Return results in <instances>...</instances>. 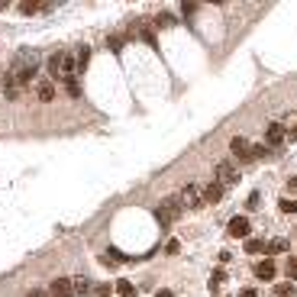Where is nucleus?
<instances>
[{
    "label": "nucleus",
    "mask_w": 297,
    "mask_h": 297,
    "mask_svg": "<svg viewBox=\"0 0 297 297\" xmlns=\"http://www.w3.org/2000/svg\"><path fill=\"white\" fill-rule=\"evenodd\" d=\"M49 297H74V291H71V278H58V281H52Z\"/></svg>",
    "instance_id": "0eeeda50"
},
{
    "label": "nucleus",
    "mask_w": 297,
    "mask_h": 297,
    "mask_svg": "<svg viewBox=\"0 0 297 297\" xmlns=\"http://www.w3.org/2000/svg\"><path fill=\"white\" fill-rule=\"evenodd\" d=\"M255 278H262V281H272V278H275V262H272V259L259 262V265H255Z\"/></svg>",
    "instance_id": "9d476101"
},
{
    "label": "nucleus",
    "mask_w": 297,
    "mask_h": 297,
    "mask_svg": "<svg viewBox=\"0 0 297 297\" xmlns=\"http://www.w3.org/2000/svg\"><path fill=\"white\" fill-rule=\"evenodd\" d=\"M71 291L74 294H87V291H91V281H87V278H71Z\"/></svg>",
    "instance_id": "4468645a"
},
{
    "label": "nucleus",
    "mask_w": 297,
    "mask_h": 297,
    "mask_svg": "<svg viewBox=\"0 0 297 297\" xmlns=\"http://www.w3.org/2000/svg\"><path fill=\"white\" fill-rule=\"evenodd\" d=\"M120 262H123V259H120V252H116V249H110V252L103 255V265H120Z\"/></svg>",
    "instance_id": "6ab92c4d"
},
{
    "label": "nucleus",
    "mask_w": 297,
    "mask_h": 297,
    "mask_svg": "<svg viewBox=\"0 0 297 297\" xmlns=\"http://www.w3.org/2000/svg\"><path fill=\"white\" fill-rule=\"evenodd\" d=\"M36 94H39V100H42V103H52V100H55V87L49 84V81H45V84H39Z\"/></svg>",
    "instance_id": "9b49d317"
},
{
    "label": "nucleus",
    "mask_w": 297,
    "mask_h": 297,
    "mask_svg": "<svg viewBox=\"0 0 297 297\" xmlns=\"http://www.w3.org/2000/svg\"><path fill=\"white\" fill-rule=\"evenodd\" d=\"M158 297H171V291H158Z\"/></svg>",
    "instance_id": "cd10ccee"
},
{
    "label": "nucleus",
    "mask_w": 297,
    "mask_h": 297,
    "mask_svg": "<svg viewBox=\"0 0 297 297\" xmlns=\"http://www.w3.org/2000/svg\"><path fill=\"white\" fill-rule=\"evenodd\" d=\"M288 278L297 281V255H291V259H288Z\"/></svg>",
    "instance_id": "412c9836"
},
{
    "label": "nucleus",
    "mask_w": 297,
    "mask_h": 297,
    "mask_svg": "<svg viewBox=\"0 0 297 297\" xmlns=\"http://www.w3.org/2000/svg\"><path fill=\"white\" fill-rule=\"evenodd\" d=\"M158 26H175V16H168V13H165V16H158Z\"/></svg>",
    "instance_id": "b1692460"
},
{
    "label": "nucleus",
    "mask_w": 297,
    "mask_h": 297,
    "mask_svg": "<svg viewBox=\"0 0 297 297\" xmlns=\"http://www.w3.org/2000/svg\"><path fill=\"white\" fill-rule=\"evenodd\" d=\"M68 94H71V97H78V94H81V87H78V81H74V78H68Z\"/></svg>",
    "instance_id": "4be33fe9"
},
{
    "label": "nucleus",
    "mask_w": 297,
    "mask_h": 297,
    "mask_svg": "<svg viewBox=\"0 0 297 297\" xmlns=\"http://www.w3.org/2000/svg\"><path fill=\"white\" fill-rule=\"evenodd\" d=\"M226 233H230L233 239H249V220L246 217H233L230 226H226Z\"/></svg>",
    "instance_id": "39448f33"
},
{
    "label": "nucleus",
    "mask_w": 297,
    "mask_h": 297,
    "mask_svg": "<svg viewBox=\"0 0 297 297\" xmlns=\"http://www.w3.org/2000/svg\"><path fill=\"white\" fill-rule=\"evenodd\" d=\"M285 126H281V123H272V126L265 129V142L268 146H281V142H285Z\"/></svg>",
    "instance_id": "6e6552de"
},
{
    "label": "nucleus",
    "mask_w": 297,
    "mask_h": 297,
    "mask_svg": "<svg viewBox=\"0 0 297 297\" xmlns=\"http://www.w3.org/2000/svg\"><path fill=\"white\" fill-rule=\"evenodd\" d=\"M3 91H6V97H10V100L19 94V84H16V78H13L10 71H6V78H3Z\"/></svg>",
    "instance_id": "f8f14e48"
},
{
    "label": "nucleus",
    "mask_w": 297,
    "mask_h": 297,
    "mask_svg": "<svg viewBox=\"0 0 297 297\" xmlns=\"http://www.w3.org/2000/svg\"><path fill=\"white\" fill-rule=\"evenodd\" d=\"M178 204H181V207H188V210H197V207H204L200 188H197V184H188V188L181 191V197H178Z\"/></svg>",
    "instance_id": "7ed1b4c3"
},
{
    "label": "nucleus",
    "mask_w": 297,
    "mask_h": 297,
    "mask_svg": "<svg viewBox=\"0 0 297 297\" xmlns=\"http://www.w3.org/2000/svg\"><path fill=\"white\" fill-rule=\"evenodd\" d=\"M272 297H297V294H294V285H291V281H285V285H275Z\"/></svg>",
    "instance_id": "ddd939ff"
},
{
    "label": "nucleus",
    "mask_w": 297,
    "mask_h": 297,
    "mask_svg": "<svg viewBox=\"0 0 297 297\" xmlns=\"http://www.w3.org/2000/svg\"><path fill=\"white\" fill-rule=\"evenodd\" d=\"M288 188H291L294 194H297V178H291V181H288Z\"/></svg>",
    "instance_id": "a878e982"
},
{
    "label": "nucleus",
    "mask_w": 297,
    "mask_h": 297,
    "mask_svg": "<svg viewBox=\"0 0 297 297\" xmlns=\"http://www.w3.org/2000/svg\"><path fill=\"white\" fill-rule=\"evenodd\" d=\"M200 197H204V204H220V197H223V188L213 181V184H207V188L200 191Z\"/></svg>",
    "instance_id": "1a4fd4ad"
},
{
    "label": "nucleus",
    "mask_w": 297,
    "mask_h": 297,
    "mask_svg": "<svg viewBox=\"0 0 297 297\" xmlns=\"http://www.w3.org/2000/svg\"><path fill=\"white\" fill-rule=\"evenodd\" d=\"M281 210H285V213H297V200L285 197V200H281Z\"/></svg>",
    "instance_id": "aec40b11"
},
{
    "label": "nucleus",
    "mask_w": 297,
    "mask_h": 297,
    "mask_svg": "<svg viewBox=\"0 0 297 297\" xmlns=\"http://www.w3.org/2000/svg\"><path fill=\"white\" fill-rule=\"evenodd\" d=\"M94 294H97V297H107V294H110V285H97V288H94Z\"/></svg>",
    "instance_id": "5701e85b"
},
{
    "label": "nucleus",
    "mask_w": 297,
    "mask_h": 297,
    "mask_svg": "<svg viewBox=\"0 0 297 297\" xmlns=\"http://www.w3.org/2000/svg\"><path fill=\"white\" fill-rule=\"evenodd\" d=\"M236 181H239L236 165H233V162H220L217 165V184H220V188H226V184H236Z\"/></svg>",
    "instance_id": "20e7f679"
},
{
    "label": "nucleus",
    "mask_w": 297,
    "mask_h": 297,
    "mask_svg": "<svg viewBox=\"0 0 297 297\" xmlns=\"http://www.w3.org/2000/svg\"><path fill=\"white\" fill-rule=\"evenodd\" d=\"M116 294H120V297H136L133 281H120V285H116Z\"/></svg>",
    "instance_id": "f3484780"
},
{
    "label": "nucleus",
    "mask_w": 297,
    "mask_h": 297,
    "mask_svg": "<svg viewBox=\"0 0 297 297\" xmlns=\"http://www.w3.org/2000/svg\"><path fill=\"white\" fill-rule=\"evenodd\" d=\"M246 252H249V255L265 252V239H246Z\"/></svg>",
    "instance_id": "dca6fc26"
},
{
    "label": "nucleus",
    "mask_w": 297,
    "mask_h": 297,
    "mask_svg": "<svg viewBox=\"0 0 297 297\" xmlns=\"http://www.w3.org/2000/svg\"><path fill=\"white\" fill-rule=\"evenodd\" d=\"M26 297H49V294H45V291H29Z\"/></svg>",
    "instance_id": "393cba45"
},
{
    "label": "nucleus",
    "mask_w": 297,
    "mask_h": 297,
    "mask_svg": "<svg viewBox=\"0 0 297 297\" xmlns=\"http://www.w3.org/2000/svg\"><path fill=\"white\" fill-rule=\"evenodd\" d=\"M288 249H291L288 239H272V243L265 246V252H288Z\"/></svg>",
    "instance_id": "2eb2a0df"
},
{
    "label": "nucleus",
    "mask_w": 297,
    "mask_h": 297,
    "mask_svg": "<svg viewBox=\"0 0 297 297\" xmlns=\"http://www.w3.org/2000/svg\"><path fill=\"white\" fill-rule=\"evenodd\" d=\"M74 61H78V68H87V61H91V49L84 45V49L78 52V58H74Z\"/></svg>",
    "instance_id": "a211bd4d"
},
{
    "label": "nucleus",
    "mask_w": 297,
    "mask_h": 297,
    "mask_svg": "<svg viewBox=\"0 0 297 297\" xmlns=\"http://www.w3.org/2000/svg\"><path fill=\"white\" fill-rule=\"evenodd\" d=\"M184 213V207L178 204V197H168V200H162V204H158V210H155V220L162 226H168V223H175L178 217H181Z\"/></svg>",
    "instance_id": "f03ea898"
},
{
    "label": "nucleus",
    "mask_w": 297,
    "mask_h": 297,
    "mask_svg": "<svg viewBox=\"0 0 297 297\" xmlns=\"http://www.w3.org/2000/svg\"><path fill=\"white\" fill-rule=\"evenodd\" d=\"M230 149H233V155H236L239 162H249V158H252V146H249L243 136H236V139L230 142Z\"/></svg>",
    "instance_id": "423d86ee"
},
{
    "label": "nucleus",
    "mask_w": 297,
    "mask_h": 297,
    "mask_svg": "<svg viewBox=\"0 0 297 297\" xmlns=\"http://www.w3.org/2000/svg\"><path fill=\"white\" fill-rule=\"evenodd\" d=\"M243 297H259V294H255V291H252V288H249V291H243Z\"/></svg>",
    "instance_id": "bb28decb"
},
{
    "label": "nucleus",
    "mask_w": 297,
    "mask_h": 297,
    "mask_svg": "<svg viewBox=\"0 0 297 297\" xmlns=\"http://www.w3.org/2000/svg\"><path fill=\"white\" fill-rule=\"evenodd\" d=\"M36 68H39V52L26 49V52H19V55H16V61H13V68H10V74L16 78V84L23 87V84H29V81H32Z\"/></svg>",
    "instance_id": "f257e3e1"
}]
</instances>
